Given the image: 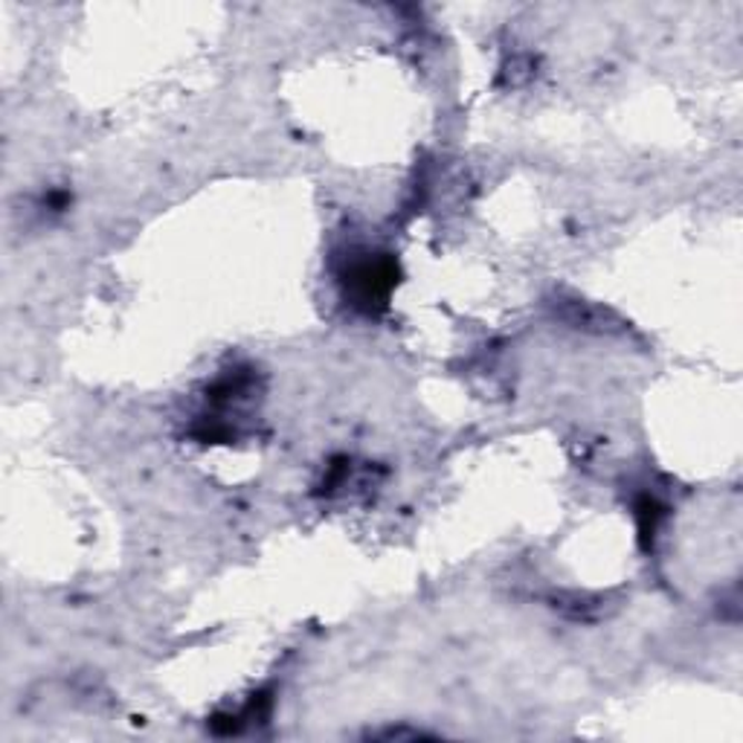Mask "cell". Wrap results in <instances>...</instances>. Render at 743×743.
<instances>
[{"instance_id":"6da1fadb","label":"cell","mask_w":743,"mask_h":743,"mask_svg":"<svg viewBox=\"0 0 743 743\" xmlns=\"http://www.w3.org/2000/svg\"><path fill=\"white\" fill-rule=\"evenodd\" d=\"M398 285V265L389 256H360L343 270V288L346 297L360 311H375L384 308Z\"/></svg>"},{"instance_id":"7a4b0ae2","label":"cell","mask_w":743,"mask_h":743,"mask_svg":"<svg viewBox=\"0 0 743 743\" xmlns=\"http://www.w3.org/2000/svg\"><path fill=\"white\" fill-rule=\"evenodd\" d=\"M636 517H640V535L642 541L654 543V535L656 528H660V517H662V508L660 503H656L654 497H642L640 506H636Z\"/></svg>"}]
</instances>
